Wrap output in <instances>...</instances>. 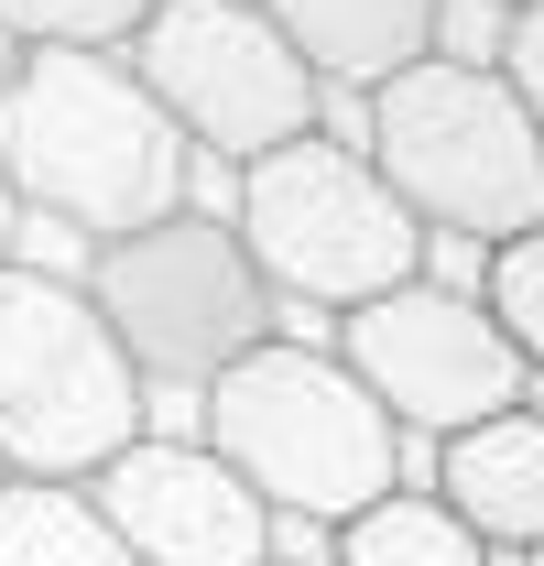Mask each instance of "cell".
<instances>
[{
    "mask_svg": "<svg viewBox=\"0 0 544 566\" xmlns=\"http://www.w3.org/2000/svg\"><path fill=\"white\" fill-rule=\"evenodd\" d=\"M0 175L22 218H55L76 240H121L186 208L197 142L164 120V98L132 76V55L98 44H22L0 87Z\"/></svg>",
    "mask_w": 544,
    "mask_h": 566,
    "instance_id": "obj_1",
    "label": "cell"
},
{
    "mask_svg": "<svg viewBox=\"0 0 544 566\" xmlns=\"http://www.w3.org/2000/svg\"><path fill=\"white\" fill-rule=\"evenodd\" d=\"M197 436L262 491L272 523H316V534H338L348 512L404 491L414 458H425L370 403V381L338 349H305V338H262L251 359H229L197 403Z\"/></svg>",
    "mask_w": 544,
    "mask_h": 566,
    "instance_id": "obj_2",
    "label": "cell"
},
{
    "mask_svg": "<svg viewBox=\"0 0 544 566\" xmlns=\"http://www.w3.org/2000/svg\"><path fill=\"white\" fill-rule=\"evenodd\" d=\"M359 153L381 164V186L425 218V240H523L544 229V120L501 66L425 55L393 87H370V132Z\"/></svg>",
    "mask_w": 544,
    "mask_h": 566,
    "instance_id": "obj_3",
    "label": "cell"
},
{
    "mask_svg": "<svg viewBox=\"0 0 544 566\" xmlns=\"http://www.w3.org/2000/svg\"><path fill=\"white\" fill-rule=\"evenodd\" d=\"M229 229L262 262L272 305H370L393 283L425 273V218L381 186V164L338 132H305L229 175Z\"/></svg>",
    "mask_w": 544,
    "mask_h": 566,
    "instance_id": "obj_4",
    "label": "cell"
},
{
    "mask_svg": "<svg viewBox=\"0 0 544 566\" xmlns=\"http://www.w3.org/2000/svg\"><path fill=\"white\" fill-rule=\"evenodd\" d=\"M87 305L109 316L121 359L142 370V392H207L229 359H251L283 338L262 262L240 251V229L218 208H175L153 229H121L87 251Z\"/></svg>",
    "mask_w": 544,
    "mask_h": 566,
    "instance_id": "obj_5",
    "label": "cell"
},
{
    "mask_svg": "<svg viewBox=\"0 0 544 566\" xmlns=\"http://www.w3.org/2000/svg\"><path fill=\"white\" fill-rule=\"evenodd\" d=\"M142 436V370L121 359L87 283L0 262V469L87 480Z\"/></svg>",
    "mask_w": 544,
    "mask_h": 566,
    "instance_id": "obj_6",
    "label": "cell"
},
{
    "mask_svg": "<svg viewBox=\"0 0 544 566\" xmlns=\"http://www.w3.org/2000/svg\"><path fill=\"white\" fill-rule=\"evenodd\" d=\"M121 55L164 98V120L197 142V164L240 175V164H262L283 142L327 132V87L262 22V0H164Z\"/></svg>",
    "mask_w": 544,
    "mask_h": 566,
    "instance_id": "obj_7",
    "label": "cell"
},
{
    "mask_svg": "<svg viewBox=\"0 0 544 566\" xmlns=\"http://www.w3.org/2000/svg\"><path fill=\"white\" fill-rule=\"evenodd\" d=\"M338 359L370 381V403L404 424L414 447H447V436L512 415V403L534 392V370L501 338V316L479 305V283H436V273L348 305L338 316Z\"/></svg>",
    "mask_w": 544,
    "mask_h": 566,
    "instance_id": "obj_8",
    "label": "cell"
},
{
    "mask_svg": "<svg viewBox=\"0 0 544 566\" xmlns=\"http://www.w3.org/2000/svg\"><path fill=\"white\" fill-rule=\"evenodd\" d=\"M87 501L142 566H272L262 491L207 447V436H153L142 424L109 469H87Z\"/></svg>",
    "mask_w": 544,
    "mask_h": 566,
    "instance_id": "obj_9",
    "label": "cell"
},
{
    "mask_svg": "<svg viewBox=\"0 0 544 566\" xmlns=\"http://www.w3.org/2000/svg\"><path fill=\"white\" fill-rule=\"evenodd\" d=\"M425 491L447 501L490 556H534V545H544V415H534V403H512V415L447 436Z\"/></svg>",
    "mask_w": 544,
    "mask_h": 566,
    "instance_id": "obj_10",
    "label": "cell"
},
{
    "mask_svg": "<svg viewBox=\"0 0 544 566\" xmlns=\"http://www.w3.org/2000/svg\"><path fill=\"white\" fill-rule=\"evenodd\" d=\"M436 11L447 0H262V22L316 66V87H359V98L436 55Z\"/></svg>",
    "mask_w": 544,
    "mask_h": 566,
    "instance_id": "obj_11",
    "label": "cell"
},
{
    "mask_svg": "<svg viewBox=\"0 0 544 566\" xmlns=\"http://www.w3.org/2000/svg\"><path fill=\"white\" fill-rule=\"evenodd\" d=\"M0 566H142L87 480H0Z\"/></svg>",
    "mask_w": 544,
    "mask_h": 566,
    "instance_id": "obj_12",
    "label": "cell"
},
{
    "mask_svg": "<svg viewBox=\"0 0 544 566\" xmlns=\"http://www.w3.org/2000/svg\"><path fill=\"white\" fill-rule=\"evenodd\" d=\"M327 566H501V556H490L436 491L404 480V491H381L370 512H348L338 534H327Z\"/></svg>",
    "mask_w": 544,
    "mask_h": 566,
    "instance_id": "obj_13",
    "label": "cell"
},
{
    "mask_svg": "<svg viewBox=\"0 0 544 566\" xmlns=\"http://www.w3.org/2000/svg\"><path fill=\"white\" fill-rule=\"evenodd\" d=\"M479 305L501 316V338H512V349H523V370L544 381V229L490 240V251H479Z\"/></svg>",
    "mask_w": 544,
    "mask_h": 566,
    "instance_id": "obj_14",
    "label": "cell"
},
{
    "mask_svg": "<svg viewBox=\"0 0 544 566\" xmlns=\"http://www.w3.org/2000/svg\"><path fill=\"white\" fill-rule=\"evenodd\" d=\"M153 11H164V0H0V22H11L22 44H98V55H121Z\"/></svg>",
    "mask_w": 544,
    "mask_h": 566,
    "instance_id": "obj_15",
    "label": "cell"
},
{
    "mask_svg": "<svg viewBox=\"0 0 544 566\" xmlns=\"http://www.w3.org/2000/svg\"><path fill=\"white\" fill-rule=\"evenodd\" d=\"M501 76L523 87V109L544 120V0H534V11H512V33H501Z\"/></svg>",
    "mask_w": 544,
    "mask_h": 566,
    "instance_id": "obj_16",
    "label": "cell"
},
{
    "mask_svg": "<svg viewBox=\"0 0 544 566\" xmlns=\"http://www.w3.org/2000/svg\"><path fill=\"white\" fill-rule=\"evenodd\" d=\"M11 229H22V197H11V175H0V262H11Z\"/></svg>",
    "mask_w": 544,
    "mask_h": 566,
    "instance_id": "obj_17",
    "label": "cell"
},
{
    "mask_svg": "<svg viewBox=\"0 0 544 566\" xmlns=\"http://www.w3.org/2000/svg\"><path fill=\"white\" fill-rule=\"evenodd\" d=\"M11 66H22V33H11V22H0V87H11Z\"/></svg>",
    "mask_w": 544,
    "mask_h": 566,
    "instance_id": "obj_18",
    "label": "cell"
},
{
    "mask_svg": "<svg viewBox=\"0 0 544 566\" xmlns=\"http://www.w3.org/2000/svg\"><path fill=\"white\" fill-rule=\"evenodd\" d=\"M501 566H544V545H534V556H501Z\"/></svg>",
    "mask_w": 544,
    "mask_h": 566,
    "instance_id": "obj_19",
    "label": "cell"
},
{
    "mask_svg": "<svg viewBox=\"0 0 544 566\" xmlns=\"http://www.w3.org/2000/svg\"><path fill=\"white\" fill-rule=\"evenodd\" d=\"M490 11H534V0H490Z\"/></svg>",
    "mask_w": 544,
    "mask_h": 566,
    "instance_id": "obj_20",
    "label": "cell"
},
{
    "mask_svg": "<svg viewBox=\"0 0 544 566\" xmlns=\"http://www.w3.org/2000/svg\"><path fill=\"white\" fill-rule=\"evenodd\" d=\"M0 480H11V469H0Z\"/></svg>",
    "mask_w": 544,
    "mask_h": 566,
    "instance_id": "obj_21",
    "label": "cell"
}]
</instances>
